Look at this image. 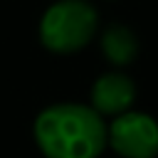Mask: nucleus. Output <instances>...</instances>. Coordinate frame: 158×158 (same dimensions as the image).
Here are the masks:
<instances>
[{
  "instance_id": "nucleus-1",
  "label": "nucleus",
  "mask_w": 158,
  "mask_h": 158,
  "mask_svg": "<svg viewBox=\"0 0 158 158\" xmlns=\"http://www.w3.org/2000/svg\"><path fill=\"white\" fill-rule=\"evenodd\" d=\"M32 138L44 158H101L106 121L89 104H49L35 116Z\"/></svg>"
},
{
  "instance_id": "nucleus-2",
  "label": "nucleus",
  "mask_w": 158,
  "mask_h": 158,
  "mask_svg": "<svg viewBox=\"0 0 158 158\" xmlns=\"http://www.w3.org/2000/svg\"><path fill=\"white\" fill-rule=\"evenodd\" d=\"M99 30V12L86 0H57L40 20V42L52 54L84 49Z\"/></svg>"
},
{
  "instance_id": "nucleus-3",
  "label": "nucleus",
  "mask_w": 158,
  "mask_h": 158,
  "mask_svg": "<svg viewBox=\"0 0 158 158\" xmlns=\"http://www.w3.org/2000/svg\"><path fill=\"white\" fill-rule=\"evenodd\" d=\"M106 148L118 158H158V121L146 111H126L106 123Z\"/></svg>"
},
{
  "instance_id": "nucleus-4",
  "label": "nucleus",
  "mask_w": 158,
  "mask_h": 158,
  "mask_svg": "<svg viewBox=\"0 0 158 158\" xmlns=\"http://www.w3.org/2000/svg\"><path fill=\"white\" fill-rule=\"evenodd\" d=\"M136 104V84L128 74L114 69L94 79L89 91V106L101 118H116L126 111H131Z\"/></svg>"
},
{
  "instance_id": "nucleus-5",
  "label": "nucleus",
  "mask_w": 158,
  "mask_h": 158,
  "mask_svg": "<svg viewBox=\"0 0 158 158\" xmlns=\"http://www.w3.org/2000/svg\"><path fill=\"white\" fill-rule=\"evenodd\" d=\"M101 52L109 64L128 67L138 57V37L126 25H111L101 35Z\"/></svg>"
}]
</instances>
